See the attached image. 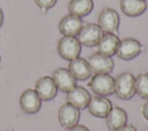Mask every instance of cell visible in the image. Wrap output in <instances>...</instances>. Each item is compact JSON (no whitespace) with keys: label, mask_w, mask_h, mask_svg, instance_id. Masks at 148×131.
<instances>
[{"label":"cell","mask_w":148,"mask_h":131,"mask_svg":"<svg viewBox=\"0 0 148 131\" xmlns=\"http://www.w3.org/2000/svg\"><path fill=\"white\" fill-rule=\"evenodd\" d=\"M114 94L120 100H131L135 94V77L131 72H123L114 79Z\"/></svg>","instance_id":"cell-1"},{"label":"cell","mask_w":148,"mask_h":131,"mask_svg":"<svg viewBox=\"0 0 148 131\" xmlns=\"http://www.w3.org/2000/svg\"><path fill=\"white\" fill-rule=\"evenodd\" d=\"M89 87L96 95L110 97L114 94V78L110 74H96L90 77Z\"/></svg>","instance_id":"cell-2"},{"label":"cell","mask_w":148,"mask_h":131,"mask_svg":"<svg viewBox=\"0 0 148 131\" xmlns=\"http://www.w3.org/2000/svg\"><path fill=\"white\" fill-rule=\"evenodd\" d=\"M57 49L60 57L67 61H72L80 56L82 51V45L80 44L76 37L62 36L58 41Z\"/></svg>","instance_id":"cell-3"},{"label":"cell","mask_w":148,"mask_h":131,"mask_svg":"<svg viewBox=\"0 0 148 131\" xmlns=\"http://www.w3.org/2000/svg\"><path fill=\"white\" fill-rule=\"evenodd\" d=\"M103 33L104 32L98 26V24L87 23V24H83L76 38L79 39L81 45L87 46V47H94V46H97Z\"/></svg>","instance_id":"cell-4"},{"label":"cell","mask_w":148,"mask_h":131,"mask_svg":"<svg viewBox=\"0 0 148 131\" xmlns=\"http://www.w3.org/2000/svg\"><path fill=\"white\" fill-rule=\"evenodd\" d=\"M97 24L104 33H116L120 24L119 14L113 8L106 7L99 13Z\"/></svg>","instance_id":"cell-5"},{"label":"cell","mask_w":148,"mask_h":131,"mask_svg":"<svg viewBox=\"0 0 148 131\" xmlns=\"http://www.w3.org/2000/svg\"><path fill=\"white\" fill-rule=\"evenodd\" d=\"M142 49L143 47L138 39L125 38L119 41L117 56L124 61H130V60L135 59L142 52Z\"/></svg>","instance_id":"cell-6"},{"label":"cell","mask_w":148,"mask_h":131,"mask_svg":"<svg viewBox=\"0 0 148 131\" xmlns=\"http://www.w3.org/2000/svg\"><path fill=\"white\" fill-rule=\"evenodd\" d=\"M81 114H80V109L76 108L75 106L71 105L69 102L64 103L59 110H58V121L59 124L65 128V129H69L76 124H79Z\"/></svg>","instance_id":"cell-7"},{"label":"cell","mask_w":148,"mask_h":131,"mask_svg":"<svg viewBox=\"0 0 148 131\" xmlns=\"http://www.w3.org/2000/svg\"><path fill=\"white\" fill-rule=\"evenodd\" d=\"M35 91L42 99V101L53 100L58 94V87L52 78V76H43L36 82Z\"/></svg>","instance_id":"cell-8"},{"label":"cell","mask_w":148,"mask_h":131,"mask_svg":"<svg viewBox=\"0 0 148 131\" xmlns=\"http://www.w3.org/2000/svg\"><path fill=\"white\" fill-rule=\"evenodd\" d=\"M20 107L25 114H36L42 108V99L32 88H27L20 97Z\"/></svg>","instance_id":"cell-9"},{"label":"cell","mask_w":148,"mask_h":131,"mask_svg":"<svg viewBox=\"0 0 148 131\" xmlns=\"http://www.w3.org/2000/svg\"><path fill=\"white\" fill-rule=\"evenodd\" d=\"M92 75L96 74H110L113 70L114 62L111 56H106L101 53H95L88 59Z\"/></svg>","instance_id":"cell-10"},{"label":"cell","mask_w":148,"mask_h":131,"mask_svg":"<svg viewBox=\"0 0 148 131\" xmlns=\"http://www.w3.org/2000/svg\"><path fill=\"white\" fill-rule=\"evenodd\" d=\"M52 78H53L58 90H60L61 92H65V93H67L68 91L74 88L77 83L76 78L68 70V68H59V69L54 70L52 74Z\"/></svg>","instance_id":"cell-11"},{"label":"cell","mask_w":148,"mask_h":131,"mask_svg":"<svg viewBox=\"0 0 148 131\" xmlns=\"http://www.w3.org/2000/svg\"><path fill=\"white\" fill-rule=\"evenodd\" d=\"M82 26H83V21L81 17L68 14L60 20L58 28H59V32L62 36L76 37Z\"/></svg>","instance_id":"cell-12"},{"label":"cell","mask_w":148,"mask_h":131,"mask_svg":"<svg viewBox=\"0 0 148 131\" xmlns=\"http://www.w3.org/2000/svg\"><path fill=\"white\" fill-rule=\"evenodd\" d=\"M112 102L108 99V97H101V95H95L91 97L90 102L88 105V110L89 113L98 118H105L110 110L112 109Z\"/></svg>","instance_id":"cell-13"},{"label":"cell","mask_w":148,"mask_h":131,"mask_svg":"<svg viewBox=\"0 0 148 131\" xmlns=\"http://www.w3.org/2000/svg\"><path fill=\"white\" fill-rule=\"evenodd\" d=\"M90 99H91L90 93L83 86H77L76 85L74 88H72L71 91L67 92V102L75 106L80 110L88 108Z\"/></svg>","instance_id":"cell-14"},{"label":"cell","mask_w":148,"mask_h":131,"mask_svg":"<svg viewBox=\"0 0 148 131\" xmlns=\"http://www.w3.org/2000/svg\"><path fill=\"white\" fill-rule=\"evenodd\" d=\"M119 41L120 39L116 33H103L99 43L97 44V52L112 57L117 54Z\"/></svg>","instance_id":"cell-15"},{"label":"cell","mask_w":148,"mask_h":131,"mask_svg":"<svg viewBox=\"0 0 148 131\" xmlns=\"http://www.w3.org/2000/svg\"><path fill=\"white\" fill-rule=\"evenodd\" d=\"M68 70L73 74V76L76 78V80H87L88 78H90L92 76L88 60L80 57V56L69 61Z\"/></svg>","instance_id":"cell-16"},{"label":"cell","mask_w":148,"mask_h":131,"mask_svg":"<svg viewBox=\"0 0 148 131\" xmlns=\"http://www.w3.org/2000/svg\"><path fill=\"white\" fill-rule=\"evenodd\" d=\"M106 120V126L110 131H117L127 124V113L121 107H112Z\"/></svg>","instance_id":"cell-17"},{"label":"cell","mask_w":148,"mask_h":131,"mask_svg":"<svg viewBox=\"0 0 148 131\" xmlns=\"http://www.w3.org/2000/svg\"><path fill=\"white\" fill-rule=\"evenodd\" d=\"M120 10L128 17H138L142 15L147 9L146 0H120Z\"/></svg>","instance_id":"cell-18"},{"label":"cell","mask_w":148,"mask_h":131,"mask_svg":"<svg viewBox=\"0 0 148 131\" xmlns=\"http://www.w3.org/2000/svg\"><path fill=\"white\" fill-rule=\"evenodd\" d=\"M92 9H94L92 0H71L68 3L69 14L81 18L89 15L92 11Z\"/></svg>","instance_id":"cell-19"},{"label":"cell","mask_w":148,"mask_h":131,"mask_svg":"<svg viewBox=\"0 0 148 131\" xmlns=\"http://www.w3.org/2000/svg\"><path fill=\"white\" fill-rule=\"evenodd\" d=\"M135 94L148 100V72H141L135 77Z\"/></svg>","instance_id":"cell-20"},{"label":"cell","mask_w":148,"mask_h":131,"mask_svg":"<svg viewBox=\"0 0 148 131\" xmlns=\"http://www.w3.org/2000/svg\"><path fill=\"white\" fill-rule=\"evenodd\" d=\"M37 7L43 11V13H46L49 9L53 8L57 3V0H35Z\"/></svg>","instance_id":"cell-21"},{"label":"cell","mask_w":148,"mask_h":131,"mask_svg":"<svg viewBox=\"0 0 148 131\" xmlns=\"http://www.w3.org/2000/svg\"><path fill=\"white\" fill-rule=\"evenodd\" d=\"M67 131H89V129L86 126V125H82V124H76L69 129H67Z\"/></svg>","instance_id":"cell-22"},{"label":"cell","mask_w":148,"mask_h":131,"mask_svg":"<svg viewBox=\"0 0 148 131\" xmlns=\"http://www.w3.org/2000/svg\"><path fill=\"white\" fill-rule=\"evenodd\" d=\"M117 131H138V130H136V128H135L134 125H132V124H126V125H124L123 128H120V129L117 130Z\"/></svg>","instance_id":"cell-23"},{"label":"cell","mask_w":148,"mask_h":131,"mask_svg":"<svg viewBox=\"0 0 148 131\" xmlns=\"http://www.w3.org/2000/svg\"><path fill=\"white\" fill-rule=\"evenodd\" d=\"M141 113H142V116L148 121V101L146 103H143V106L141 108Z\"/></svg>","instance_id":"cell-24"},{"label":"cell","mask_w":148,"mask_h":131,"mask_svg":"<svg viewBox=\"0 0 148 131\" xmlns=\"http://www.w3.org/2000/svg\"><path fill=\"white\" fill-rule=\"evenodd\" d=\"M3 11H2V9L0 8V28L2 26V24H3Z\"/></svg>","instance_id":"cell-25"},{"label":"cell","mask_w":148,"mask_h":131,"mask_svg":"<svg viewBox=\"0 0 148 131\" xmlns=\"http://www.w3.org/2000/svg\"><path fill=\"white\" fill-rule=\"evenodd\" d=\"M0 62H1V55H0Z\"/></svg>","instance_id":"cell-26"},{"label":"cell","mask_w":148,"mask_h":131,"mask_svg":"<svg viewBox=\"0 0 148 131\" xmlns=\"http://www.w3.org/2000/svg\"><path fill=\"white\" fill-rule=\"evenodd\" d=\"M9 131H14V130H9Z\"/></svg>","instance_id":"cell-27"},{"label":"cell","mask_w":148,"mask_h":131,"mask_svg":"<svg viewBox=\"0 0 148 131\" xmlns=\"http://www.w3.org/2000/svg\"><path fill=\"white\" fill-rule=\"evenodd\" d=\"M147 131H148V129H147Z\"/></svg>","instance_id":"cell-28"}]
</instances>
